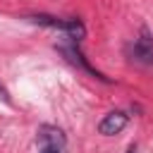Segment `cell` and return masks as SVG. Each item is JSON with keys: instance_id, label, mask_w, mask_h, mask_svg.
Returning <instances> with one entry per match:
<instances>
[{"instance_id": "1", "label": "cell", "mask_w": 153, "mask_h": 153, "mask_svg": "<svg viewBox=\"0 0 153 153\" xmlns=\"http://www.w3.org/2000/svg\"><path fill=\"white\" fill-rule=\"evenodd\" d=\"M29 22L38 24V26H48V29H57L62 33H67V38L72 41H81L86 36V29L81 24V19L72 17V19H60V17H53V14H29L26 17Z\"/></svg>"}, {"instance_id": "2", "label": "cell", "mask_w": 153, "mask_h": 153, "mask_svg": "<svg viewBox=\"0 0 153 153\" xmlns=\"http://www.w3.org/2000/svg\"><path fill=\"white\" fill-rule=\"evenodd\" d=\"M36 143H38V153H65L67 136L60 127L43 124L36 131Z\"/></svg>"}, {"instance_id": "3", "label": "cell", "mask_w": 153, "mask_h": 153, "mask_svg": "<svg viewBox=\"0 0 153 153\" xmlns=\"http://www.w3.org/2000/svg\"><path fill=\"white\" fill-rule=\"evenodd\" d=\"M134 60L141 65H153V36L146 26H141L139 38L134 41Z\"/></svg>"}, {"instance_id": "4", "label": "cell", "mask_w": 153, "mask_h": 153, "mask_svg": "<svg viewBox=\"0 0 153 153\" xmlns=\"http://www.w3.org/2000/svg\"><path fill=\"white\" fill-rule=\"evenodd\" d=\"M60 53H62V55H65V57H67L72 65H76L79 69H84L86 74H91V76H96V79H103V81H108V79H105V76H103L98 69H93V67L88 65V60H86V57H84V53L79 50L76 41H74L72 45H60Z\"/></svg>"}, {"instance_id": "5", "label": "cell", "mask_w": 153, "mask_h": 153, "mask_svg": "<svg viewBox=\"0 0 153 153\" xmlns=\"http://www.w3.org/2000/svg\"><path fill=\"white\" fill-rule=\"evenodd\" d=\"M127 122H129V115H127V112L112 110V112H108V115L98 122V131H100L103 136H115V134H120V131L127 127Z\"/></svg>"}, {"instance_id": "6", "label": "cell", "mask_w": 153, "mask_h": 153, "mask_svg": "<svg viewBox=\"0 0 153 153\" xmlns=\"http://www.w3.org/2000/svg\"><path fill=\"white\" fill-rule=\"evenodd\" d=\"M0 98H2L5 103H12V100H10V93H7V88H5L2 84H0Z\"/></svg>"}, {"instance_id": "7", "label": "cell", "mask_w": 153, "mask_h": 153, "mask_svg": "<svg viewBox=\"0 0 153 153\" xmlns=\"http://www.w3.org/2000/svg\"><path fill=\"white\" fill-rule=\"evenodd\" d=\"M127 153H136V143H129V148H127Z\"/></svg>"}]
</instances>
